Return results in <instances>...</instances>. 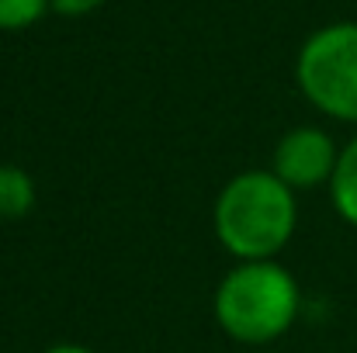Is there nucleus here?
<instances>
[{
    "label": "nucleus",
    "mask_w": 357,
    "mask_h": 353,
    "mask_svg": "<svg viewBox=\"0 0 357 353\" xmlns=\"http://www.w3.org/2000/svg\"><path fill=\"white\" fill-rule=\"evenodd\" d=\"M326 191H330L333 212L357 229V135L340 149V163H337V173Z\"/></svg>",
    "instance_id": "nucleus-6"
},
{
    "label": "nucleus",
    "mask_w": 357,
    "mask_h": 353,
    "mask_svg": "<svg viewBox=\"0 0 357 353\" xmlns=\"http://www.w3.org/2000/svg\"><path fill=\"white\" fill-rule=\"evenodd\" d=\"M35 177L24 166L0 163V222H21L35 208Z\"/></svg>",
    "instance_id": "nucleus-5"
},
{
    "label": "nucleus",
    "mask_w": 357,
    "mask_h": 353,
    "mask_svg": "<svg viewBox=\"0 0 357 353\" xmlns=\"http://www.w3.org/2000/svg\"><path fill=\"white\" fill-rule=\"evenodd\" d=\"M340 149L344 146H337L330 132L316 125H298L278 139L271 152V173L284 180L291 191L330 187L340 163Z\"/></svg>",
    "instance_id": "nucleus-4"
},
{
    "label": "nucleus",
    "mask_w": 357,
    "mask_h": 353,
    "mask_svg": "<svg viewBox=\"0 0 357 353\" xmlns=\"http://www.w3.org/2000/svg\"><path fill=\"white\" fill-rule=\"evenodd\" d=\"M302 308L298 281L278 260L236 263L215 288L212 312L219 329L246 347H264L281 340Z\"/></svg>",
    "instance_id": "nucleus-2"
},
{
    "label": "nucleus",
    "mask_w": 357,
    "mask_h": 353,
    "mask_svg": "<svg viewBox=\"0 0 357 353\" xmlns=\"http://www.w3.org/2000/svg\"><path fill=\"white\" fill-rule=\"evenodd\" d=\"M45 10H52L49 0H0V31H24Z\"/></svg>",
    "instance_id": "nucleus-7"
},
{
    "label": "nucleus",
    "mask_w": 357,
    "mask_h": 353,
    "mask_svg": "<svg viewBox=\"0 0 357 353\" xmlns=\"http://www.w3.org/2000/svg\"><path fill=\"white\" fill-rule=\"evenodd\" d=\"M212 229L219 246L239 263L274 260L298 229L295 191L271 170H243L219 191Z\"/></svg>",
    "instance_id": "nucleus-1"
},
{
    "label": "nucleus",
    "mask_w": 357,
    "mask_h": 353,
    "mask_svg": "<svg viewBox=\"0 0 357 353\" xmlns=\"http://www.w3.org/2000/svg\"><path fill=\"white\" fill-rule=\"evenodd\" d=\"M295 80L316 111L357 125V21L312 31L298 49Z\"/></svg>",
    "instance_id": "nucleus-3"
},
{
    "label": "nucleus",
    "mask_w": 357,
    "mask_h": 353,
    "mask_svg": "<svg viewBox=\"0 0 357 353\" xmlns=\"http://www.w3.org/2000/svg\"><path fill=\"white\" fill-rule=\"evenodd\" d=\"M42 353H98V350H91L84 343H56V347H49V350H42Z\"/></svg>",
    "instance_id": "nucleus-9"
},
{
    "label": "nucleus",
    "mask_w": 357,
    "mask_h": 353,
    "mask_svg": "<svg viewBox=\"0 0 357 353\" xmlns=\"http://www.w3.org/2000/svg\"><path fill=\"white\" fill-rule=\"evenodd\" d=\"M49 3H52V10L63 14V17H84V14L98 10L105 0H49Z\"/></svg>",
    "instance_id": "nucleus-8"
}]
</instances>
